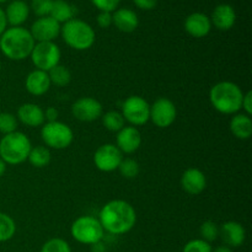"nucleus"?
I'll return each mask as SVG.
<instances>
[{
  "label": "nucleus",
  "instance_id": "f257e3e1",
  "mask_svg": "<svg viewBox=\"0 0 252 252\" xmlns=\"http://www.w3.org/2000/svg\"><path fill=\"white\" fill-rule=\"evenodd\" d=\"M97 219L105 233L123 235L134 228L137 223V212L128 202L123 199H113L101 208Z\"/></svg>",
  "mask_w": 252,
  "mask_h": 252
},
{
  "label": "nucleus",
  "instance_id": "f03ea898",
  "mask_svg": "<svg viewBox=\"0 0 252 252\" xmlns=\"http://www.w3.org/2000/svg\"><path fill=\"white\" fill-rule=\"evenodd\" d=\"M34 44L30 30L22 26L9 27L0 36V51L10 61L20 62L29 58Z\"/></svg>",
  "mask_w": 252,
  "mask_h": 252
},
{
  "label": "nucleus",
  "instance_id": "7ed1b4c3",
  "mask_svg": "<svg viewBox=\"0 0 252 252\" xmlns=\"http://www.w3.org/2000/svg\"><path fill=\"white\" fill-rule=\"evenodd\" d=\"M244 93L233 81H220L212 86L209 101L216 111L223 115H234L241 110Z\"/></svg>",
  "mask_w": 252,
  "mask_h": 252
},
{
  "label": "nucleus",
  "instance_id": "20e7f679",
  "mask_svg": "<svg viewBox=\"0 0 252 252\" xmlns=\"http://www.w3.org/2000/svg\"><path fill=\"white\" fill-rule=\"evenodd\" d=\"M61 36L66 46L75 51H86L94 46L96 39L93 26L80 19H71L62 25Z\"/></svg>",
  "mask_w": 252,
  "mask_h": 252
},
{
  "label": "nucleus",
  "instance_id": "39448f33",
  "mask_svg": "<svg viewBox=\"0 0 252 252\" xmlns=\"http://www.w3.org/2000/svg\"><path fill=\"white\" fill-rule=\"evenodd\" d=\"M32 144L25 133L16 132L4 135L0 140V158L6 165H20L29 158Z\"/></svg>",
  "mask_w": 252,
  "mask_h": 252
},
{
  "label": "nucleus",
  "instance_id": "423d86ee",
  "mask_svg": "<svg viewBox=\"0 0 252 252\" xmlns=\"http://www.w3.org/2000/svg\"><path fill=\"white\" fill-rule=\"evenodd\" d=\"M70 234L79 244L91 246L103 240L105 230L97 218L93 216H81L71 224Z\"/></svg>",
  "mask_w": 252,
  "mask_h": 252
},
{
  "label": "nucleus",
  "instance_id": "0eeeda50",
  "mask_svg": "<svg viewBox=\"0 0 252 252\" xmlns=\"http://www.w3.org/2000/svg\"><path fill=\"white\" fill-rule=\"evenodd\" d=\"M41 138L48 148L63 150L70 147L74 140L73 129L61 121L47 122L41 128Z\"/></svg>",
  "mask_w": 252,
  "mask_h": 252
},
{
  "label": "nucleus",
  "instance_id": "6e6552de",
  "mask_svg": "<svg viewBox=\"0 0 252 252\" xmlns=\"http://www.w3.org/2000/svg\"><path fill=\"white\" fill-rule=\"evenodd\" d=\"M61 49L54 42H37L31 52L32 64L36 69L49 71L61 62Z\"/></svg>",
  "mask_w": 252,
  "mask_h": 252
},
{
  "label": "nucleus",
  "instance_id": "1a4fd4ad",
  "mask_svg": "<svg viewBox=\"0 0 252 252\" xmlns=\"http://www.w3.org/2000/svg\"><path fill=\"white\" fill-rule=\"evenodd\" d=\"M121 113L133 127L144 126L149 121L150 105L142 96L132 95L123 101Z\"/></svg>",
  "mask_w": 252,
  "mask_h": 252
},
{
  "label": "nucleus",
  "instance_id": "9d476101",
  "mask_svg": "<svg viewBox=\"0 0 252 252\" xmlns=\"http://www.w3.org/2000/svg\"><path fill=\"white\" fill-rule=\"evenodd\" d=\"M177 110L175 103L167 97H159L150 105L149 120L159 128H167L176 121Z\"/></svg>",
  "mask_w": 252,
  "mask_h": 252
},
{
  "label": "nucleus",
  "instance_id": "9b49d317",
  "mask_svg": "<svg viewBox=\"0 0 252 252\" xmlns=\"http://www.w3.org/2000/svg\"><path fill=\"white\" fill-rule=\"evenodd\" d=\"M123 159V154L116 147V144L100 145L94 154V164L100 171L112 172L118 169L121 161Z\"/></svg>",
  "mask_w": 252,
  "mask_h": 252
},
{
  "label": "nucleus",
  "instance_id": "f8f14e48",
  "mask_svg": "<svg viewBox=\"0 0 252 252\" xmlns=\"http://www.w3.org/2000/svg\"><path fill=\"white\" fill-rule=\"evenodd\" d=\"M71 113L80 122H94L103 115V107L95 97L85 96L78 98L71 105Z\"/></svg>",
  "mask_w": 252,
  "mask_h": 252
},
{
  "label": "nucleus",
  "instance_id": "ddd939ff",
  "mask_svg": "<svg viewBox=\"0 0 252 252\" xmlns=\"http://www.w3.org/2000/svg\"><path fill=\"white\" fill-rule=\"evenodd\" d=\"M62 25L52 19L51 16L38 17L32 24L30 32L33 37L34 42H54V39L61 34Z\"/></svg>",
  "mask_w": 252,
  "mask_h": 252
},
{
  "label": "nucleus",
  "instance_id": "4468645a",
  "mask_svg": "<svg viewBox=\"0 0 252 252\" xmlns=\"http://www.w3.org/2000/svg\"><path fill=\"white\" fill-rule=\"evenodd\" d=\"M142 145V134L139 129L133 126H125L116 137V147L122 154H133Z\"/></svg>",
  "mask_w": 252,
  "mask_h": 252
},
{
  "label": "nucleus",
  "instance_id": "2eb2a0df",
  "mask_svg": "<svg viewBox=\"0 0 252 252\" xmlns=\"http://www.w3.org/2000/svg\"><path fill=\"white\" fill-rule=\"evenodd\" d=\"M219 238H221L225 246L231 249L239 248L245 243L246 230L239 221L229 220L219 228Z\"/></svg>",
  "mask_w": 252,
  "mask_h": 252
},
{
  "label": "nucleus",
  "instance_id": "dca6fc26",
  "mask_svg": "<svg viewBox=\"0 0 252 252\" xmlns=\"http://www.w3.org/2000/svg\"><path fill=\"white\" fill-rule=\"evenodd\" d=\"M181 187L186 193L191 196H198L206 189L207 177L203 171L197 167H189L182 174Z\"/></svg>",
  "mask_w": 252,
  "mask_h": 252
},
{
  "label": "nucleus",
  "instance_id": "f3484780",
  "mask_svg": "<svg viewBox=\"0 0 252 252\" xmlns=\"http://www.w3.org/2000/svg\"><path fill=\"white\" fill-rule=\"evenodd\" d=\"M185 31L193 38H203L211 32V19L203 12H193L185 20Z\"/></svg>",
  "mask_w": 252,
  "mask_h": 252
},
{
  "label": "nucleus",
  "instance_id": "a211bd4d",
  "mask_svg": "<svg viewBox=\"0 0 252 252\" xmlns=\"http://www.w3.org/2000/svg\"><path fill=\"white\" fill-rule=\"evenodd\" d=\"M16 117L17 121H20L22 125L31 128L42 127L46 123V120H44V110L41 106L32 102H27L20 106L19 110H17Z\"/></svg>",
  "mask_w": 252,
  "mask_h": 252
},
{
  "label": "nucleus",
  "instance_id": "6ab92c4d",
  "mask_svg": "<svg viewBox=\"0 0 252 252\" xmlns=\"http://www.w3.org/2000/svg\"><path fill=\"white\" fill-rule=\"evenodd\" d=\"M209 19L214 27L220 31H229L236 22L235 9L229 4H219L214 7Z\"/></svg>",
  "mask_w": 252,
  "mask_h": 252
},
{
  "label": "nucleus",
  "instance_id": "aec40b11",
  "mask_svg": "<svg viewBox=\"0 0 252 252\" xmlns=\"http://www.w3.org/2000/svg\"><path fill=\"white\" fill-rule=\"evenodd\" d=\"M51 80L47 71L34 69L29 75L26 76L25 80V88L27 93L33 96H42L46 93H48L51 89Z\"/></svg>",
  "mask_w": 252,
  "mask_h": 252
},
{
  "label": "nucleus",
  "instance_id": "412c9836",
  "mask_svg": "<svg viewBox=\"0 0 252 252\" xmlns=\"http://www.w3.org/2000/svg\"><path fill=\"white\" fill-rule=\"evenodd\" d=\"M112 25H115L118 31L132 33L138 29L139 19L133 10L128 7H121L112 12Z\"/></svg>",
  "mask_w": 252,
  "mask_h": 252
},
{
  "label": "nucleus",
  "instance_id": "4be33fe9",
  "mask_svg": "<svg viewBox=\"0 0 252 252\" xmlns=\"http://www.w3.org/2000/svg\"><path fill=\"white\" fill-rule=\"evenodd\" d=\"M4 11L7 25L11 27H17L22 26V24L29 19L30 6L24 0H12Z\"/></svg>",
  "mask_w": 252,
  "mask_h": 252
},
{
  "label": "nucleus",
  "instance_id": "5701e85b",
  "mask_svg": "<svg viewBox=\"0 0 252 252\" xmlns=\"http://www.w3.org/2000/svg\"><path fill=\"white\" fill-rule=\"evenodd\" d=\"M230 132L238 139H249L252 135L251 116L245 115V113H239L234 116L230 120Z\"/></svg>",
  "mask_w": 252,
  "mask_h": 252
},
{
  "label": "nucleus",
  "instance_id": "b1692460",
  "mask_svg": "<svg viewBox=\"0 0 252 252\" xmlns=\"http://www.w3.org/2000/svg\"><path fill=\"white\" fill-rule=\"evenodd\" d=\"M74 14H75V7L65 0H53L52 1L49 16L61 25L74 19Z\"/></svg>",
  "mask_w": 252,
  "mask_h": 252
},
{
  "label": "nucleus",
  "instance_id": "393cba45",
  "mask_svg": "<svg viewBox=\"0 0 252 252\" xmlns=\"http://www.w3.org/2000/svg\"><path fill=\"white\" fill-rule=\"evenodd\" d=\"M27 160L32 166L37 167V169L46 167L51 162V152L48 148L43 147V145H37L34 148L32 147Z\"/></svg>",
  "mask_w": 252,
  "mask_h": 252
},
{
  "label": "nucleus",
  "instance_id": "a878e982",
  "mask_svg": "<svg viewBox=\"0 0 252 252\" xmlns=\"http://www.w3.org/2000/svg\"><path fill=\"white\" fill-rule=\"evenodd\" d=\"M49 76V80H51L52 85L59 86V88H64V86L69 85V83L71 81V73L66 66L58 64L54 68H52L51 70L47 71Z\"/></svg>",
  "mask_w": 252,
  "mask_h": 252
},
{
  "label": "nucleus",
  "instance_id": "bb28decb",
  "mask_svg": "<svg viewBox=\"0 0 252 252\" xmlns=\"http://www.w3.org/2000/svg\"><path fill=\"white\" fill-rule=\"evenodd\" d=\"M102 125L110 132H120L126 126V120L120 111H108L101 116Z\"/></svg>",
  "mask_w": 252,
  "mask_h": 252
},
{
  "label": "nucleus",
  "instance_id": "cd10ccee",
  "mask_svg": "<svg viewBox=\"0 0 252 252\" xmlns=\"http://www.w3.org/2000/svg\"><path fill=\"white\" fill-rule=\"evenodd\" d=\"M16 233V223L6 213L0 212V243L11 240Z\"/></svg>",
  "mask_w": 252,
  "mask_h": 252
},
{
  "label": "nucleus",
  "instance_id": "c85d7f7f",
  "mask_svg": "<svg viewBox=\"0 0 252 252\" xmlns=\"http://www.w3.org/2000/svg\"><path fill=\"white\" fill-rule=\"evenodd\" d=\"M117 170L125 179L132 180L139 175L140 166L137 160L132 159V158H123Z\"/></svg>",
  "mask_w": 252,
  "mask_h": 252
},
{
  "label": "nucleus",
  "instance_id": "c756f323",
  "mask_svg": "<svg viewBox=\"0 0 252 252\" xmlns=\"http://www.w3.org/2000/svg\"><path fill=\"white\" fill-rule=\"evenodd\" d=\"M17 126H19V121L16 116L10 112L0 113V133L6 135L16 132Z\"/></svg>",
  "mask_w": 252,
  "mask_h": 252
},
{
  "label": "nucleus",
  "instance_id": "7c9ffc66",
  "mask_svg": "<svg viewBox=\"0 0 252 252\" xmlns=\"http://www.w3.org/2000/svg\"><path fill=\"white\" fill-rule=\"evenodd\" d=\"M199 235L202 240L207 243H213L219 238V226L214 221L207 220L199 226Z\"/></svg>",
  "mask_w": 252,
  "mask_h": 252
},
{
  "label": "nucleus",
  "instance_id": "2f4dec72",
  "mask_svg": "<svg viewBox=\"0 0 252 252\" xmlns=\"http://www.w3.org/2000/svg\"><path fill=\"white\" fill-rule=\"evenodd\" d=\"M39 252H71V249L64 239L53 238L42 245Z\"/></svg>",
  "mask_w": 252,
  "mask_h": 252
},
{
  "label": "nucleus",
  "instance_id": "473e14b6",
  "mask_svg": "<svg viewBox=\"0 0 252 252\" xmlns=\"http://www.w3.org/2000/svg\"><path fill=\"white\" fill-rule=\"evenodd\" d=\"M182 252H213L212 245L202 239L189 240L182 249Z\"/></svg>",
  "mask_w": 252,
  "mask_h": 252
},
{
  "label": "nucleus",
  "instance_id": "72a5a7b5",
  "mask_svg": "<svg viewBox=\"0 0 252 252\" xmlns=\"http://www.w3.org/2000/svg\"><path fill=\"white\" fill-rule=\"evenodd\" d=\"M53 0H32L31 9L38 17L48 16Z\"/></svg>",
  "mask_w": 252,
  "mask_h": 252
},
{
  "label": "nucleus",
  "instance_id": "f704fd0d",
  "mask_svg": "<svg viewBox=\"0 0 252 252\" xmlns=\"http://www.w3.org/2000/svg\"><path fill=\"white\" fill-rule=\"evenodd\" d=\"M91 2L100 11L113 12L118 9L121 0H91Z\"/></svg>",
  "mask_w": 252,
  "mask_h": 252
},
{
  "label": "nucleus",
  "instance_id": "c9c22d12",
  "mask_svg": "<svg viewBox=\"0 0 252 252\" xmlns=\"http://www.w3.org/2000/svg\"><path fill=\"white\" fill-rule=\"evenodd\" d=\"M96 22L101 29H108L112 25V12L100 11L96 17Z\"/></svg>",
  "mask_w": 252,
  "mask_h": 252
},
{
  "label": "nucleus",
  "instance_id": "e433bc0d",
  "mask_svg": "<svg viewBox=\"0 0 252 252\" xmlns=\"http://www.w3.org/2000/svg\"><path fill=\"white\" fill-rule=\"evenodd\" d=\"M241 108L244 110L245 115H248V116L252 115V93L251 91H248L246 94H244Z\"/></svg>",
  "mask_w": 252,
  "mask_h": 252
},
{
  "label": "nucleus",
  "instance_id": "4c0bfd02",
  "mask_svg": "<svg viewBox=\"0 0 252 252\" xmlns=\"http://www.w3.org/2000/svg\"><path fill=\"white\" fill-rule=\"evenodd\" d=\"M134 5L142 10H153L158 4V0H133Z\"/></svg>",
  "mask_w": 252,
  "mask_h": 252
},
{
  "label": "nucleus",
  "instance_id": "58836bf2",
  "mask_svg": "<svg viewBox=\"0 0 252 252\" xmlns=\"http://www.w3.org/2000/svg\"><path fill=\"white\" fill-rule=\"evenodd\" d=\"M58 116L59 112L56 107H48L44 111V120L47 122H56V121H58Z\"/></svg>",
  "mask_w": 252,
  "mask_h": 252
},
{
  "label": "nucleus",
  "instance_id": "ea45409f",
  "mask_svg": "<svg viewBox=\"0 0 252 252\" xmlns=\"http://www.w3.org/2000/svg\"><path fill=\"white\" fill-rule=\"evenodd\" d=\"M6 29H7V21H6V16H5V11L0 7V36L4 33Z\"/></svg>",
  "mask_w": 252,
  "mask_h": 252
},
{
  "label": "nucleus",
  "instance_id": "a19ab883",
  "mask_svg": "<svg viewBox=\"0 0 252 252\" xmlns=\"http://www.w3.org/2000/svg\"><path fill=\"white\" fill-rule=\"evenodd\" d=\"M91 252H106V246L103 245L102 241H98V243L94 244L90 246Z\"/></svg>",
  "mask_w": 252,
  "mask_h": 252
},
{
  "label": "nucleus",
  "instance_id": "79ce46f5",
  "mask_svg": "<svg viewBox=\"0 0 252 252\" xmlns=\"http://www.w3.org/2000/svg\"><path fill=\"white\" fill-rule=\"evenodd\" d=\"M213 252H234V251H233V249L229 248V246L221 245V246H218L217 249H214Z\"/></svg>",
  "mask_w": 252,
  "mask_h": 252
},
{
  "label": "nucleus",
  "instance_id": "37998d69",
  "mask_svg": "<svg viewBox=\"0 0 252 252\" xmlns=\"http://www.w3.org/2000/svg\"><path fill=\"white\" fill-rule=\"evenodd\" d=\"M5 171H6V164H5L4 160L0 158V177L5 174Z\"/></svg>",
  "mask_w": 252,
  "mask_h": 252
},
{
  "label": "nucleus",
  "instance_id": "c03bdc74",
  "mask_svg": "<svg viewBox=\"0 0 252 252\" xmlns=\"http://www.w3.org/2000/svg\"><path fill=\"white\" fill-rule=\"evenodd\" d=\"M5 1H7V0H0V4H1V2H5Z\"/></svg>",
  "mask_w": 252,
  "mask_h": 252
},
{
  "label": "nucleus",
  "instance_id": "a18cd8bd",
  "mask_svg": "<svg viewBox=\"0 0 252 252\" xmlns=\"http://www.w3.org/2000/svg\"><path fill=\"white\" fill-rule=\"evenodd\" d=\"M0 71H1V62H0Z\"/></svg>",
  "mask_w": 252,
  "mask_h": 252
}]
</instances>
